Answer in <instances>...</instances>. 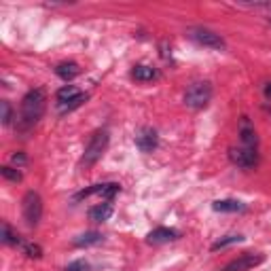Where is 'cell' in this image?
I'll return each instance as SVG.
<instances>
[{"mask_svg":"<svg viewBox=\"0 0 271 271\" xmlns=\"http://www.w3.org/2000/svg\"><path fill=\"white\" fill-rule=\"evenodd\" d=\"M45 113V92L43 89H32L28 92L22 100V108H19V127L28 129L32 127Z\"/></svg>","mask_w":271,"mask_h":271,"instance_id":"cell-1","label":"cell"},{"mask_svg":"<svg viewBox=\"0 0 271 271\" xmlns=\"http://www.w3.org/2000/svg\"><path fill=\"white\" fill-rule=\"evenodd\" d=\"M210 100H212V87H210L208 81L193 83L187 89V94H185V104L189 108H195V110L208 106Z\"/></svg>","mask_w":271,"mask_h":271,"instance_id":"cell-2","label":"cell"},{"mask_svg":"<svg viewBox=\"0 0 271 271\" xmlns=\"http://www.w3.org/2000/svg\"><path fill=\"white\" fill-rule=\"evenodd\" d=\"M22 210H24V218L30 227H36L41 223V216H43V199L36 191H28L24 195V202H22Z\"/></svg>","mask_w":271,"mask_h":271,"instance_id":"cell-3","label":"cell"},{"mask_svg":"<svg viewBox=\"0 0 271 271\" xmlns=\"http://www.w3.org/2000/svg\"><path fill=\"white\" fill-rule=\"evenodd\" d=\"M108 146V132H96L89 140V144L85 146V153H83V165H94L100 157L104 155V150Z\"/></svg>","mask_w":271,"mask_h":271,"instance_id":"cell-4","label":"cell"},{"mask_svg":"<svg viewBox=\"0 0 271 271\" xmlns=\"http://www.w3.org/2000/svg\"><path fill=\"white\" fill-rule=\"evenodd\" d=\"M189 36L193 38V41L197 45H202V47H210V49H225V41H223V36L212 32V30H208V28H191L189 30Z\"/></svg>","mask_w":271,"mask_h":271,"instance_id":"cell-5","label":"cell"},{"mask_svg":"<svg viewBox=\"0 0 271 271\" xmlns=\"http://www.w3.org/2000/svg\"><path fill=\"white\" fill-rule=\"evenodd\" d=\"M229 159L233 161L237 167L242 169H250L258 163V155L254 148H229Z\"/></svg>","mask_w":271,"mask_h":271,"instance_id":"cell-6","label":"cell"},{"mask_svg":"<svg viewBox=\"0 0 271 271\" xmlns=\"http://www.w3.org/2000/svg\"><path fill=\"white\" fill-rule=\"evenodd\" d=\"M159 144V138H157V132L153 127H142L136 132V146L142 150V153H153Z\"/></svg>","mask_w":271,"mask_h":271,"instance_id":"cell-7","label":"cell"},{"mask_svg":"<svg viewBox=\"0 0 271 271\" xmlns=\"http://www.w3.org/2000/svg\"><path fill=\"white\" fill-rule=\"evenodd\" d=\"M260 263H263V254H250V252H246L239 258L227 263L223 267V271H248V269H252V267H256Z\"/></svg>","mask_w":271,"mask_h":271,"instance_id":"cell-8","label":"cell"},{"mask_svg":"<svg viewBox=\"0 0 271 271\" xmlns=\"http://www.w3.org/2000/svg\"><path fill=\"white\" fill-rule=\"evenodd\" d=\"M180 233L176 229H167V227H159L148 233V244H165V242H174L178 239Z\"/></svg>","mask_w":271,"mask_h":271,"instance_id":"cell-9","label":"cell"},{"mask_svg":"<svg viewBox=\"0 0 271 271\" xmlns=\"http://www.w3.org/2000/svg\"><path fill=\"white\" fill-rule=\"evenodd\" d=\"M239 138H242V142L246 148H254L256 150V144H258V138H256V132L254 127L250 125V121L244 117L242 119V125H239Z\"/></svg>","mask_w":271,"mask_h":271,"instance_id":"cell-10","label":"cell"},{"mask_svg":"<svg viewBox=\"0 0 271 271\" xmlns=\"http://www.w3.org/2000/svg\"><path fill=\"white\" fill-rule=\"evenodd\" d=\"M55 74L59 78H64V81H72L74 76L81 74V68H78V64H74V62H62V64H57Z\"/></svg>","mask_w":271,"mask_h":271,"instance_id":"cell-11","label":"cell"},{"mask_svg":"<svg viewBox=\"0 0 271 271\" xmlns=\"http://www.w3.org/2000/svg\"><path fill=\"white\" fill-rule=\"evenodd\" d=\"M110 216H113V204L110 202L98 204V206H94L92 210H89V218L96 220V223H104V220H108Z\"/></svg>","mask_w":271,"mask_h":271,"instance_id":"cell-12","label":"cell"},{"mask_svg":"<svg viewBox=\"0 0 271 271\" xmlns=\"http://www.w3.org/2000/svg\"><path fill=\"white\" fill-rule=\"evenodd\" d=\"M132 76L136 78V81H140V83H148V81H155V78L159 76V72L153 68V66H136L134 70H132Z\"/></svg>","mask_w":271,"mask_h":271,"instance_id":"cell-13","label":"cell"},{"mask_svg":"<svg viewBox=\"0 0 271 271\" xmlns=\"http://www.w3.org/2000/svg\"><path fill=\"white\" fill-rule=\"evenodd\" d=\"M212 208L216 212H244L246 206L237 199H220V202H214Z\"/></svg>","mask_w":271,"mask_h":271,"instance_id":"cell-14","label":"cell"},{"mask_svg":"<svg viewBox=\"0 0 271 271\" xmlns=\"http://www.w3.org/2000/svg\"><path fill=\"white\" fill-rule=\"evenodd\" d=\"M102 242V233H96V231H89V233H83L74 239V246L78 248H87V246H98Z\"/></svg>","mask_w":271,"mask_h":271,"instance_id":"cell-15","label":"cell"},{"mask_svg":"<svg viewBox=\"0 0 271 271\" xmlns=\"http://www.w3.org/2000/svg\"><path fill=\"white\" fill-rule=\"evenodd\" d=\"M81 94H78V89L76 87H72V85H66V87H62L59 92L55 94V98H57V102L59 104H68V102H72L74 98H78Z\"/></svg>","mask_w":271,"mask_h":271,"instance_id":"cell-16","label":"cell"},{"mask_svg":"<svg viewBox=\"0 0 271 271\" xmlns=\"http://www.w3.org/2000/svg\"><path fill=\"white\" fill-rule=\"evenodd\" d=\"M3 242H5V244H9V246H22V244H24L22 239H19V235H17V233H13V229L9 227L7 223L3 225Z\"/></svg>","mask_w":271,"mask_h":271,"instance_id":"cell-17","label":"cell"},{"mask_svg":"<svg viewBox=\"0 0 271 271\" xmlns=\"http://www.w3.org/2000/svg\"><path fill=\"white\" fill-rule=\"evenodd\" d=\"M239 242H244L242 235H225V237H220L216 244H212V250H220V248H227L231 244H239Z\"/></svg>","mask_w":271,"mask_h":271,"instance_id":"cell-18","label":"cell"},{"mask_svg":"<svg viewBox=\"0 0 271 271\" xmlns=\"http://www.w3.org/2000/svg\"><path fill=\"white\" fill-rule=\"evenodd\" d=\"M0 172H3V176H5L7 180H13V183H19V180H22V172H19V169H15V167L5 165V167H0Z\"/></svg>","mask_w":271,"mask_h":271,"instance_id":"cell-19","label":"cell"},{"mask_svg":"<svg viewBox=\"0 0 271 271\" xmlns=\"http://www.w3.org/2000/svg\"><path fill=\"white\" fill-rule=\"evenodd\" d=\"M119 191H121V187H119L117 183H108V185H104V189H102V197L106 199V202H110Z\"/></svg>","mask_w":271,"mask_h":271,"instance_id":"cell-20","label":"cell"},{"mask_svg":"<svg viewBox=\"0 0 271 271\" xmlns=\"http://www.w3.org/2000/svg\"><path fill=\"white\" fill-rule=\"evenodd\" d=\"M83 102H87V96H85V94H81L78 98H74L72 102H68V104H59V106H62V113H70V110L78 108V106H81Z\"/></svg>","mask_w":271,"mask_h":271,"instance_id":"cell-21","label":"cell"},{"mask_svg":"<svg viewBox=\"0 0 271 271\" xmlns=\"http://www.w3.org/2000/svg\"><path fill=\"white\" fill-rule=\"evenodd\" d=\"M22 250L30 256V258H38L43 254V250H41V246H36V244H22Z\"/></svg>","mask_w":271,"mask_h":271,"instance_id":"cell-22","label":"cell"},{"mask_svg":"<svg viewBox=\"0 0 271 271\" xmlns=\"http://www.w3.org/2000/svg\"><path fill=\"white\" fill-rule=\"evenodd\" d=\"M0 108H3V123H5V125H9V123H11V119H13L11 104H9L7 100H3V102H0Z\"/></svg>","mask_w":271,"mask_h":271,"instance_id":"cell-23","label":"cell"},{"mask_svg":"<svg viewBox=\"0 0 271 271\" xmlns=\"http://www.w3.org/2000/svg\"><path fill=\"white\" fill-rule=\"evenodd\" d=\"M66 271H89V263H85V260H74V263H70L66 267Z\"/></svg>","mask_w":271,"mask_h":271,"instance_id":"cell-24","label":"cell"},{"mask_svg":"<svg viewBox=\"0 0 271 271\" xmlns=\"http://www.w3.org/2000/svg\"><path fill=\"white\" fill-rule=\"evenodd\" d=\"M11 161H13L17 167H22V165H26V163H28V157H26L24 153H15V155L11 157Z\"/></svg>","mask_w":271,"mask_h":271,"instance_id":"cell-25","label":"cell"},{"mask_svg":"<svg viewBox=\"0 0 271 271\" xmlns=\"http://www.w3.org/2000/svg\"><path fill=\"white\" fill-rule=\"evenodd\" d=\"M254 7H263V9H269V11H271V3H258Z\"/></svg>","mask_w":271,"mask_h":271,"instance_id":"cell-26","label":"cell"},{"mask_svg":"<svg viewBox=\"0 0 271 271\" xmlns=\"http://www.w3.org/2000/svg\"><path fill=\"white\" fill-rule=\"evenodd\" d=\"M265 96H267V98H269V100H271V83H269V85H267V87H265Z\"/></svg>","mask_w":271,"mask_h":271,"instance_id":"cell-27","label":"cell"}]
</instances>
